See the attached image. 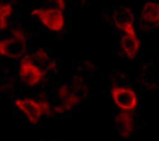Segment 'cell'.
Listing matches in <instances>:
<instances>
[{"label":"cell","instance_id":"6da1fadb","mask_svg":"<svg viewBox=\"0 0 159 141\" xmlns=\"http://www.w3.org/2000/svg\"><path fill=\"white\" fill-rule=\"evenodd\" d=\"M28 53V37L23 28H14L11 33L0 40V57L20 59Z\"/></svg>","mask_w":159,"mask_h":141},{"label":"cell","instance_id":"7a4b0ae2","mask_svg":"<svg viewBox=\"0 0 159 141\" xmlns=\"http://www.w3.org/2000/svg\"><path fill=\"white\" fill-rule=\"evenodd\" d=\"M47 74L48 72L37 62H34V59L32 58L30 54L27 53L20 58V62H19V78H20V82L25 87L28 88L38 87L46 81Z\"/></svg>","mask_w":159,"mask_h":141},{"label":"cell","instance_id":"3957f363","mask_svg":"<svg viewBox=\"0 0 159 141\" xmlns=\"http://www.w3.org/2000/svg\"><path fill=\"white\" fill-rule=\"evenodd\" d=\"M32 16L37 18L48 32L59 33L65 29L66 25V16L62 9L57 7L49 8H34L30 11Z\"/></svg>","mask_w":159,"mask_h":141},{"label":"cell","instance_id":"277c9868","mask_svg":"<svg viewBox=\"0 0 159 141\" xmlns=\"http://www.w3.org/2000/svg\"><path fill=\"white\" fill-rule=\"evenodd\" d=\"M112 104L120 111L134 112L139 107V97L136 92L128 86H114L110 91Z\"/></svg>","mask_w":159,"mask_h":141},{"label":"cell","instance_id":"5b68a950","mask_svg":"<svg viewBox=\"0 0 159 141\" xmlns=\"http://www.w3.org/2000/svg\"><path fill=\"white\" fill-rule=\"evenodd\" d=\"M56 95H57V101H58V104L56 106H53L56 115L71 112L73 110V107L77 106L82 101V97L73 90L71 83L59 85Z\"/></svg>","mask_w":159,"mask_h":141},{"label":"cell","instance_id":"8992f818","mask_svg":"<svg viewBox=\"0 0 159 141\" xmlns=\"http://www.w3.org/2000/svg\"><path fill=\"white\" fill-rule=\"evenodd\" d=\"M14 105L18 111L25 116L30 125H38L41 122L43 115V108L41 102L33 97H20L14 101Z\"/></svg>","mask_w":159,"mask_h":141},{"label":"cell","instance_id":"52a82bcc","mask_svg":"<svg viewBox=\"0 0 159 141\" xmlns=\"http://www.w3.org/2000/svg\"><path fill=\"white\" fill-rule=\"evenodd\" d=\"M112 23L121 33H135V14L129 7H119L112 14Z\"/></svg>","mask_w":159,"mask_h":141},{"label":"cell","instance_id":"ba28073f","mask_svg":"<svg viewBox=\"0 0 159 141\" xmlns=\"http://www.w3.org/2000/svg\"><path fill=\"white\" fill-rule=\"evenodd\" d=\"M114 125H115L117 135L123 140L129 139L135 132V127H136L134 112L119 110V112L114 117Z\"/></svg>","mask_w":159,"mask_h":141},{"label":"cell","instance_id":"9c48e42d","mask_svg":"<svg viewBox=\"0 0 159 141\" xmlns=\"http://www.w3.org/2000/svg\"><path fill=\"white\" fill-rule=\"evenodd\" d=\"M140 24L145 29L154 30L159 24V3L158 0H149L140 10Z\"/></svg>","mask_w":159,"mask_h":141},{"label":"cell","instance_id":"30bf717a","mask_svg":"<svg viewBox=\"0 0 159 141\" xmlns=\"http://www.w3.org/2000/svg\"><path fill=\"white\" fill-rule=\"evenodd\" d=\"M142 48V42L138 33H121L120 37V51L121 53L129 58L134 59Z\"/></svg>","mask_w":159,"mask_h":141},{"label":"cell","instance_id":"8fae6325","mask_svg":"<svg viewBox=\"0 0 159 141\" xmlns=\"http://www.w3.org/2000/svg\"><path fill=\"white\" fill-rule=\"evenodd\" d=\"M14 7L9 2H0V33L9 25V19L13 15Z\"/></svg>","mask_w":159,"mask_h":141},{"label":"cell","instance_id":"7c38bea8","mask_svg":"<svg viewBox=\"0 0 159 141\" xmlns=\"http://www.w3.org/2000/svg\"><path fill=\"white\" fill-rule=\"evenodd\" d=\"M48 2H51L52 4H54V7L59 8V9H65L66 5H67V0H48Z\"/></svg>","mask_w":159,"mask_h":141}]
</instances>
